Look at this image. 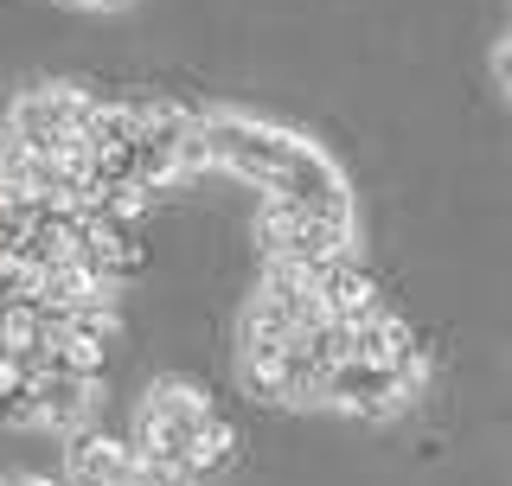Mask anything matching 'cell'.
I'll use <instances>...</instances> for the list:
<instances>
[{
  "mask_svg": "<svg viewBox=\"0 0 512 486\" xmlns=\"http://www.w3.org/2000/svg\"><path fill=\"white\" fill-rule=\"evenodd\" d=\"M13 154H20V141H13V122H7V116H0V173H7V167H13Z\"/></svg>",
  "mask_w": 512,
  "mask_h": 486,
  "instance_id": "cell-13",
  "label": "cell"
},
{
  "mask_svg": "<svg viewBox=\"0 0 512 486\" xmlns=\"http://www.w3.org/2000/svg\"><path fill=\"white\" fill-rule=\"evenodd\" d=\"M141 480H148V467H141L128 435H109L90 423L64 442V486H141Z\"/></svg>",
  "mask_w": 512,
  "mask_h": 486,
  "instance_id": "cell-6",
  "label": "cell"
},
{
  "mask_svg": "<svg viewBox=\"0 0 512 486\" xmlns=\"http://www.w3.org/2000/svg\"><path fill=\"white\" fill-rule=\"evenodd\" d=\"M0 429H39V365L0 352Z\"/></svg>",
  "mask_w": 512,
  "mask_h": 486,
  "instance_id": "cell-11",
  "label": "cell"
},
{
  "mask_svg": "<svg viewBox=\"0 0 512 486\" xmlns=\"http://www.w3.org/2000/svg\"><path fill=\"white\" fill-rule=\"evenodd\" d=\"M192 167H212L244 180L263 199L282 205H314V212H359L352 205V186L320 141H308L301 128L263 122L250 109H199V128H192Z\"/></svg>",
  "mask_w": 512,
  "mask_h": 486,
  "instance_id": "cell-1",
  "label": "cell"
},
{
  "mask_svg": "<svg viewBox=\"0 0 512 486\" xmlns=\"http://www.w3.org/2000/svg\"><path fill=\"white\" fill-rule=\"evenodd\" d=\"M320 314L333 320V327H359V320H372L378 314V282L365 275L359 256H340V263H320Z\"/></svg>",
  "mask_w": 512,
  "mask_h": 486,
  "instance_id": "cell-9",
  "label": "cell"
},
{
  "mask_svg": "<svg viewBox=\"0 0 512 486\" xmlns=\"http://www.w3.org/2000/svg\"><path fill=\"white\" fill-rule=\"evenodd\" d=\"M77 263L122 288L128 275H141L148 250H141L135 224H122V218H109V212H84V224H77Z\"/></svg>",
  "mask_w": 512,
  "mask_h": 486,
  "instance_id": "cell-7",
  "label": "cell"
},
{
  "mask_svg": "<svg viewBox=\"0 0 512 486\" xmlns=\"http://www.w3.org/2000/svg\"><path fill=\"white\" fill-rule=\"evenodd\" d=\"M39 365H45V371H77V378H103V365H109V346H96V339L71 333V327H58Z\"/></svg>",
  "mask_w": 512,
  "mask_h": 486,
  "instance_id": "cell-12",
  "label": "cell"
},
{
  "mask_svg": "<svg viewBox=\"0 0 512 486\" xmlns=\"http://www.w3.org/2000/svg\"><path fill=\"white\" fill-rule=\"evenodd\" d=\"M0 486H64V474H0Z\"/></svg>",
  "mask_w": 512,
  "mask_h": 486,
  "instance_id": "cell-14",
  "label": "cell"
},
{
  "mask_svg": "<svg viewBox=\"0 0 512 486\" xmlns=\"http://www.w3.org/2000/svg\"><path fill=\"white\" fill-rule=\"evenodd\" d=\"M128 442H135L154 486H199L237 461V429L224 423L218 403L192 378H154L135 403Z\"/></svg>",
  "mask_w": 512,
  "mask_h": 486,
  "instance_id": "cell-2",
  "label": "cell"
},
{
  "mask_svg": "<svg viewBox=\"0 0 512 486\" xmlns=\"http://www.w3.org/2000/svg\"><path fill=\"white\" fill-rule=\"evenodd\" d=\"M141 486H154V480H141Z\"/></svg>",
  "mask_w": 512,
  "mask_h": 486,
  "instance_id": "cell-16",
  "label": "cell"
},
{
  "mask_svg": "<svg viewBox=\"0 0 512 486\" xmlns=\"http://www.w3.org/2000/svg\"><path fill=\"white\" fill-rule=\"evenodd\" d=\"M416 397H423V384H410L404 371L372 365V359H340V365H333L327 410H346V416H365V423H384V416L410 410Z\"/></svg>",
  "mask_w": 512,
  "mask_h": 486,
  "instance_id": "cell-5",
  "label": "cell"
},
{
  "mask_svg": "<svg viewBox=\"0 0 512 486\" xmlns=\"http://www.w3.org/2000/svg\"><path fill=\"white\" fill-rule=\"evenodd\" d=\"M256 250L263 263H340V256H359V212H314V205H282L263 199L256 205Z\"/></svg>",
  "mask_w": 512,
  "mask_h": 486,
  "instance_id": "cell-3",
  "label": "cell"
},
{
  "mask_svg": "<svg viewBox=\"0 0 512 486\" xmlns=\"http://www.w3.org/2000/svg\"><path fill=\"white\" fill-rule=\"evenodd\" d=\"M52 333H58V314L45 301L0 307V352H7V359H32V365H39L45 346H52Z\"/></svg>",
  "mask_w": 512,
  "mask_h": 486,
  "instance_id": "cell-10",
  "label": "cell"
},
{
  "mask_svg": "<svg viewBox=\"0 0 512 486\" xmlns=\"http://www.w3.org/2000/svg\"><path fill=\"white\" fill-rule=\"evenodd\" d=\"M96 96L90 84H71V77H52V84H26L13 96L7 122H13V141H20L26 154H77L90 135V116H96Z\"/></svg>",
  "mask_w": 512,
  "mask_h": 486,
  "instance_id": "cell-4",
  "label": "cell"
},
{
  "mask_svg": "<svg viewBox=\"0 0 512 486\" xmlns=\"http://www.w3.org/2000/svg\"><path fill=\"white\" fill-rule=\"evenodd\" d=\"M103 410V378H77V371H45L39 365V429L71 442L77 429L96 423Z\"/></svg>",
  "mask_w": 512,
  "mask_h": 486,
  "instance_id": "cell-8",
  "label": "cell"
},
{
  "mask_svg": "<svg viewBox=\"0 0 512 486\" xmlns=\"http://www.w3.org/2000/svg\"><path fill=\"white\" fill-rule=\"evenodd\" d=\"M64 7H90V13H103V7H128V0H64Z\"/></svg>",
  "mask_w": 512,
  "mask_h": 486,
  "instance_id": "cell-15",
  "label": "cell"
}]
</instances>
